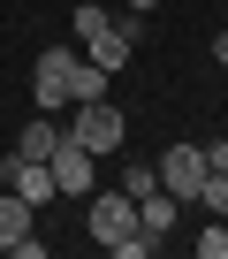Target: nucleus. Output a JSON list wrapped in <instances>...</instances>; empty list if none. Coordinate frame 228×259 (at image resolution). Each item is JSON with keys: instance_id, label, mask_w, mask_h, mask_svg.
<instances>
[{"instance_id": "f257e3e1", "label": "nucleus", "mask_w": 228, "mask_h": 259, "mask_svg": "<svg viewBox=\"0 0 228 259\" xmlns=\"http://www.w3.org/2000/svg\"><path fill=\"white\" fill-rule=\"evenodd\" d=\"M84 229H91V244L99 251H114V259H145L160 236L137 221V198L130 191H91L84 198Z\"/></svg>"}, {"instance_id": "7ed1b4c3", "label": "nucleus", "mask_w": 228, "mask_h": 259, "mask_svg": "<svg viewBox=\"0 0 228 259\" xmlns=\"http://www.w3.org/2000/svg\"><path fill=\"white\" fill-rule=\"evenodd\" d=\"M152 168H160V191H167V198L198 206V191H205V145H167Z\"/></svg>"}, {"instance_id": "1a4fd4ad", "label": "nucleus", "mask_w": 228, "mask_h": 259, "mask_svg": "<svg viewBox=\"0 0 228 259\" xmlns=\"http://www.w3.org/2000/svg\"><path fill=\"white\" fill-rule=\"evenodd\" d=\"M31 213H38V206H31V198H16V191H8V183H0V251H8V244H16V236H23V229H31Z\"/></svg>"}, {"instance_id": "a211bd4d", "label": "nucleus", "mask_w": 228, "mask_h": 259, "mask_svg": "<svg viewBox=\"0 0 228 259\" xmlns=\"http://www.w3.org/2000/svg\"><path fill=\"white\" fill-rule=\"evenodd\" d=\"M130 8H137V16H152V8H160V0H130Z\"/></svg>"}, {"instance_id": "f8f14e48", "label": "nucleus", "mask_w": 228, "mask_h": 259, "mask_svg": "<svg viewBox=\"0 0 228 259\" xmlns=\"http://www.w3.org/2000/svg\"><path fill=\"white\" fill-rule=\"evenodd\" d=\"M114 191H130V198H152V191H160V168H145V160H130V168H122V183H114Z\"/></svg>"}, {"instance_id": "39448f33", "label": "nucleus", "mask_w": 228, "mask_h": 259, "mask_svg": "<svg viewBox=\"0 0 228 259\" xmlns=\"http://www.w3.org/2000/svg\"><path fill=\"white\" fill-rule=\"evenodd\" d=\"M69 61H76V46H46V54H38V69H31V99H38L46 114H61V107H69Z\"/></svg>"}, {"instance_id": "9b49d317", "label": "nucleus", "mask_w": 228, "mask_h": 259, "mask_svg": "<svg viewBox=\"0 0 228 259\" xmlns=\"http://www.w3.org/2000/svg\"><path fill=\"white\" fill-rule=\"evenodd\" d=\"M175 213H183V198H167V191H152V198H137V221H145L152 236H167V229H175Z\"/></svg>"}, {"instance_id": "ddd939ff", "label": "nucleus", "mask_w": 228, "mask_h": 259, "mask_svg": "<svg viewBox=\"0 0 228 259\" xmlns=\"http://www.w3.org/2000/svg\"><path fill=\"white\" fill-rule=\"evenodd\" d=\"M198 206H205L213 221H228V176H220V168H205V191H198Z\"/></svg>"}, {"instance_id": "2eb2a0df", "label": "nucleus", "mask_w": 228, "mask_h": 259, "mask_svg": "<svg viewBox=\"0 0 228 259\" xmlns=\"http://www.w3.org/2000/svg\"><path fill=\"white\" fill-rule=\"evenodd\" d=\"M198 259H228V221H213V229L198 236Z\"/></svg>"}, {"instance_id": "f3484780", "label": "nucleus", "mask_w": 228, "mask_h": 259, "mask_svg": "<svg viewBox=\"0 0 228 259\" xmlns=\"http://www.w3.org/2000/svg\"><path fill=\"white\" fill-rule=\"evenodd\" d=\"M213 61H220V69H228V31H220V38H213Z\"/></svg>"}, {"instance_id": "6e6552de", "label": "nucleus", "mask_w": 228, "mask_h": 259, "mask_svg": "<svg viewBox=\"0 0 228 259\" xmlns=\"http://www.w3.org/2000/svg\"><path fill=\"white\" fill-rule=\"evenodd\" d=\"M53 145H61V122H53V114L38 107V114L23 122V138H16V153H23V160H53Z\"/></svg>"}, {"instance_id": "4468645a", "label": "nucleus", "mask_w": 228, "mask_h": 259, "mask_svg": "<svg viewBox=\"0 0 228 259\" xmlns=\"http://www.w3.org/2000/svg\"><path fill=\"white\" fill-rule=\"evenodd\" d=\"M106 23H114V16L99 8V0H84V8H76V46H91V38L106 31Z\"/></svg>"}, {"instance_id": "0eeeda50", "label": "nucleus", "mask_w": 228, "mask_h": 259, "mask_svg": "<svg viewBox=\"0 0 228 259\" xmlns=\"http://www.w3.org/2000/svg\"><path fill=\"white\" fill-rule=\"evenodd\" d=\"M106 84H114V69H99L91 54H76V61H69V107H84V99H106Z\"/></svg>"}, {"instance_id": "423d86ee", "label": "nucleus", "mask_w": 228, "mask_h": 259, "mask_svg": "<svg viewBox=\"0 0 228 259\" xmlns=\"http://www.w3.org/2000/svg\"><path fill=\"white\" fill-rule=\"evenodd\" d=\"M0 183H8L16 198H31V206H53V198H61L53 168H46V160H23V153H8V160H0Z\"/></svg>"}, {"instance_id": "dca6fc26", "label": "nucleus", "mask_w": 228, "mask_h": 259, "mask_svg": "<svg viewBox=\"0 0 228 259\" xmlns=\"http://www.w3.org/2000/svg\"><path fill=\"white\" fill-rule=\"evenodd\" d=\"M205 168H220V176H228V138H213V145H205Z\"/></svg>"}, {"instance_id": "9d476101", "label": "nucleus", "mask_w": 228, "mask_h": 259, "mask_svg": "<svg viewBox=\"0 0 228 259\" xmlns=\"http://www.w3.org/2000/svg\"><path fill=\"white\" fill-rule=\"evenodd\" d=\"M84 54H91V61H99V69H114V76H122V61H130V54H137V46H130V38H122V31H114V23H106V31H99V38H91V46H84Z\"/></svg>"}, {"instance_id": "20e7f679", "label": "nucleus", "mask_w": 228, "mask_h": 259, "mask_svg": "<svg viewBox=\"0 0 228 259\" xmlns=\"http://www.w3.org/2000/svg\"><path fill=\"white\" fill-rule=\"evenodd\" d=\"M53 183H61V198H91L99 191V153H84L76 138H69V130H61V145H53Z\"/></svg>"}, {"instance_id": "f03ea898", "label": "nucleus", "mask_w": 228, "mask_h": 259, "mask_svg": "<svg viewBox=\"0 0 228 259\" xmlns=\"http://www.w3.org/2000/svg\"><path fill=\"white\" fill-rule=\"evenodd\" d=\"M61 130H69L84 153H99V160H106V153H122V114H114V99H84Z\"/></svg>"}]
</instances>
